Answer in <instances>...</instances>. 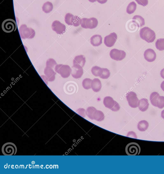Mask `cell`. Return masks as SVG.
<instances>
[{"label": "cell", "mask_w": 164, "mask_h": 174, "mask_svg": "<svg viewBox=\"0 0 164 174\" xmlns=\"http://www.w3.org/2000/svg\"><path fill=\"white\" fill-rule=\"evenodd\" d=\"M140 38L148 43L154 42L155 39V34L153 30L148 27L142 28L140 32Z\"/></svg>", "instance_id": "cell-1"}, {"label": "cell", "mask_w": 164, "mask_h": 174, "mask_svg": "<svg viewBox=\"0 0 164 174\" xmlns=\"http://www.w3.org/2000/svg\"><path fill=\"white\" fill-rule=\"evenodd\" d=\"M104 104L106 107L114 112H117L120 109V106L118 103L114 101L111 97H106L104 98Z\"/></svg>", "instance_id": "cell-2"}, {"label": "cell", "mask_w": 164, "mask_h": 174, "mask_svg": "<svg viewBox=\"0 0 164 174\" xmlns=\"http://www.w3.org/2000/svg\"><path fill=\"white\" fill-rule=\"evenodd\" d=\"M98 24L97 19L94 18L81 19V26L84 29H94L97 27Z\"/></svg>", "instance_id": "cell-3"}, {"label": "cell", "mask_w": 164, "mask_h": 174, "mask_svg": "<svg viewBox=\"0 0 164 174\" xmlns=\"http://www.w3.org/2000/svg\"><path fill=\"white\" fill-rule=\"evenodd\" d=\"M125 152L128 155H138L141 152L140 145L135 142H131L126 145Z\"/></svg>", "instance_id": "cell-4"}, {"label": "cell", "mask_w": 164, "mask_h": 174, "mask_svg": "<svg viewBox=\"0 0 164 174\" xmlns=\"http://www.w3.org/2000/svg\"><path fill=\"white\" fill-rule=\"evenodd\" d=\"M17 151L15 145L12 142H8L3 145L2 152L5 155H15Z\"/></svg>", "instance_id": "cell-5"}, {"label": "cell", "mask_w": 164, "mask_h": 174, "mask_svg": "<svg viewBox=\"0 0 164 174\" xmlns=\"http://www.w3.org/2000/svg\"><path fill=\"white\" fill-rule=\"evenodd\" d=\"M19 33L22 38H32L35 35V31L31 28H28L26 25H22L19 29Z\"/></svg>", "instance_id": "cell-6"}, {"label": "cell", "mask_w": 164, "mask_h": 174, "mask_svg": "<svg viewBox=\"0 0 164 174\" xmlns=\"http://www.w3.org/2000/svg\"><path fill=\"white\" fill-rule=\"evenodd\" d=\"M3 30L6 33H10L15 31L17 28V25L15 21L11 19L5 20L2 24Z\"/></svg>", "instance_id": "cell-7"}, {"label": "cell", "mask_w": 164, "mask_h": 174, "mask_svg": "<svg viewBox=\"0 0 164 174\" xmlns=\"http://www.w3.org/2000/svg\"><path fill=\"white\" fill-rule=\"evenodd\" d=\"M126 98L130 107L134 108L138 107L139 100L136 93L133 92H130L127 94Z\"/></svg>", "instance_id": "cell-8"}, {"label": "cell", "mask_w": 164, "mask_h": 174, "mask_svg": "<svg viewBox=\"0 0 164 174\" xmlns=\"http://www.w3.org/2000/svg\"><path fill=\"white\" fill-rule=\"evenodd\" d=\"M110 56L112 59L115 61H120L125 58L126 53L123 50L114 49L110 51Z\"/></svg>", "instance_id": "cell-9"}, {"label": "cell", "mask_w": 164, "mask_h": 174, "mask_svg": "<svg viewBox=\"0 0 164 174\" xmlns=\"http://www.w3.org/2000/svg\"><path fill=\"white\" fill-rule=\"evenodd\" d=\"M118 38L117 34L115 32L110 33L104 38V43L107 47H111L114 46Z\"/></svg>", "instance_id": "cell-10"}, {"label": "cell", "mask_w": 164, "mask_h": 174, "mask_svg": "<svg viewBox=\"0 0 164 174\" xmlns=\"http://www.w3.org/2000/svg\"><path fill=\"white\" fill-rule=\"evenodd\" d=\"M52 27V29L58 34H63L66 31V26L58 21L53 22Z\"/></svg>", "instance_id": "cell-11"}, {"label": "cell", "mask_w": 164, "mask_h": 174, "mask_svg": "<svg viewBox=\"0 0 164 174\" xmlns=\"http://www.w3.org/2000/svg\"><path fill=\"white\" fill-rule=\"evenodd\" d=\"M144 57L147 61L151 62L155 61L156 58V54L153 49H148L144 53Z\"/></svg>", "instance_id": "cell-12"}, {"label": "cell", "mask_w": 164, "mask_h": 174, "mask_svg": "<svg viewBox=\"0 0 164 174\" xmlns=\"http://www.w3.org/2000/svg\"><path fill=\"white\" fill-rule=\"evenodd\" d=\"M84 73L83 67L73 65L72 68V75L73 78L78 79L81 78Z\"/></svg>", "instance_id": "cell-13"}, {"label": "cell", "mask_w": 164, "mask_h": 174, "mask_svg": "<svg viewBox=\"0 0 164 174\" xmlns=\"http://www.w3.org/2000/svg\"><path fill=\"white\" fill-rule=\"evenodd\" d=\"M86 62V58L83 55L76 56L73 61V65L83 67Z\"/></svg>", "instance_id": "cell-14"}, {"label": "cell", "mask_w": 164, "mask_h": 174, "mask_svg": "<svg viewBox=\"0 0 164 174\" xmlns=\"http://www.w3.org/2000/svg\"><path fill=\"white\" fill-rule=\"evenodd\" d=\"M102 37L101 36L95 35L91 37L90 39V42L93 46H98L102 43Z\"/></svg>", "instance_id": "cell-15"}, {"label": "cell", "mask_w": 164, "mask_h": 174, "mask_svg": "<svg viewBox=\"0 0 164 174\" xmlns=\"http://www.w3.org/2000/svg\"><path fill=\"white\" fill-rule=\"evenodd\" d=\"M149 104L148 99L145 98L141 99L138 102V109L141 112H145L148 109Z\"/></svg>", "instance_id": "cell-16"}, {"label": "cell", "mask_w": 164, "mask_h": 174, "mask_svg": "<svg viewBox=\"0 0 164 174\" xmlns=\"http://www.w3.org/2000/svg\"><path fill=\"white\" fill-rule=\"evenodd\" d=\"M102 85L100 79L95 78L92 80L91 82V88L95 92H98L101 90Z\"/></svg>", "instance_id": "cell-17"}, {"label": "cell", "mask_w": 164, "mask_h": 174, "mask_svg": "<svg viewBox=\"0 0 164 174\" xmlns=\"http://www.w3.org/2000/svg\"><path fill=\"white\" fill-rule=\"evenodd\" d=\"M132 19V21L137 24L138 28L143 26L145 25V19L140 15H135Z\"/></svg>", "instance_id": "cell-18"}, {"label": "cell", "mask_w": 164, "mask_h": 174, "mask_svg": "<svg viewBox=\"0 0 164 174\" xmlns=\"http://www.w3.org/2000/svg\"><path fill=\"white\" fill-rule=\"evenodd\" d=\"M104 113L101 111L96 110L93 114V119L98 121H101L104 120Z\"/></svg>", "instance_id": "cell-19"}, {"label": "cell", "mask_w": 164, "mask_h": 174, "mask_svg": "<svg viewBox=\"0 0 164 174\" xmlns=\"http://www.w3.org/2000/svg\"><path fill=\"white\" fill-rule=\"evenodd\" d=\"M149 127V124L148 121L145 120L140 121L138 124V129L141 132H144L146 131Z\"/></svg>", "instance_id": "cell-20"}, {"label": "cell", "mask_w": 164, "mask_h": 174, "mask_svg": "<svg viewBox=\"0 0 164 174\" xmlns=\"http://www.w3.org/2000/svg\"><path fill=\"white\" fill-rule=\"evenodd\" d=\"M53 8V5L52 3L47 2L44 4L42 7V10L45 13H49L52 11Z\"/></svg>", "instance_id": "cell-21"}, {"label": "cell", "mask_w": 164, "mask_h": 174, "mask_svg": "<svg viewBox=\"0 0 164 174\" xmlns=\"http://www.w3.org/2000/svg\"><path fill=\"white\" fill-rule=\"evenodd\" d=\"M137 5L134 2L130 3L127 8L126 12L129 15L133 13L136 10Z\"/></svg>", "instance_id": "cell-22"}, {"label": "cell", "mask_w": 164, "mask_h": 174, "mask_svg": "<svg viewBox=\"0 0 164 174\" xmlns=\"http://www.w3.org/2000/svg\"><path fill=\"white\" fill-rule=\"evenodd\" d=\"M91 72L93 75L96 77H100L103 72V68L95 66L92 68Z\"/></svg>", "instance_id": "cell-23"}, {"label": "cell", "mask_w": 164, "mask_h": 174, "mask_svg": "<svg viewBox=\"0 0 164 174\" xmlns=\"http://www.w3.org/2000/svg\"><path fill=\"white\" fill-rule=\"evenodd\" d=\"M160 96L159 94L157 92L152 93L150 96V100L152 104L154 106L156 107V103L157 99Z\"/></svg>", "instance_id": "cell-24"}, {"label": "cell", "mask_w": 164, "mask_h": 174, "mask_svg": "<svg viewBox=\"0 0 164 174\" xmlns=\"http://www.w3.org/2000/svg\"><path fill=\"white\" fill-rule=\"evenodd\" d=\"M74 19V15L71 13H68L65 16V21L67 25L72 26Z\"/></svg>", "instance_id": "cell-25"}, {"label": "cell", "mask_w": 164, "mask_h": 174, "mask_svg": "<svg viewBox=\"0 0 164 174\" xmlns=\"http://www.w3.org/2000/svg\"><path fill=\"white\" fill-rule=\"evenodd\" d=\"M155 47L159 51L164 50V39H157L155 43Z\"/></svg>", "instance_id": "cell-26"}, {"label": "cell", "mask_w": 164, "mask_h": 174, "mask_svg": "<svg viewBox=\"0 0 164 174\" xmlns=\"http://www.w3.org/2000/svg\"><path fill=\"white\" fill-rule=\"evenodd\" d=\"M92 80L89 78H86L84 80L82 83V85L85 89L89 90L91 88Z\"/></svg>", "instance_id": "cell-27"}, {"label": "cell", "mask_w": 164, "mask_h": 174, "mask_svg": "<svg viewBox=\"0 0 164 174\" xmlns=\"http://www.w3.org/2000/svg\"><path fill=\"white\" fill-rule=\"evenodd\" d=\"M156 107L160 109L164 107V96H159L158 97L156 103Z\"/></svg>", "instance_id": "cell-28"}, {"label": "cell", "mask_w": 164, "mask_h": 174, "mask_svg": "<svg viewBox=\"0 0 164 174\" xmlns=\"http://www.w3.org/2000/svg\"><path fill=\"white\" fill-rule=\"evenodd\" d=\"M96 110H97L96 108L93 107H89L87 108L86 112V114L90 119L93 120V114Z\"/></svg>", "instance_id": "cell-29"}, {"label": "cell", "mask_w": 164, "mask_h": 174, "mask_svg": "<svg viewBox=\"0 0 164 174\" xmlns=\"http://www.w3.org/2000/svg\"><path fill=\"white\" fill-rule=\"evenodd\" d=\"M103 72L100 77L103 79H105L108 78L110 75V71L107 68H103Z\"/></svg>", "instance_id": "cell-30"}, {"label": "cell", "mask_w": 164, "mask_h": 174, "mask_svg": "<svg viewBox=\"0 0 164 174\" xmlns=\"http://www.w3.org/2000/svg\"><path fill=\"white\" fill-rule=\"evenodd\" d=\"M81 19L79 18L78 16H74V20H73V25L75 27H78L81 24Z\"/></svg>", "instance_id": "cell-31"}, {"label": "cell", "mask_w": 164, "mask_h": 174, "mask_svg": "<svg viewBox=\"0 0 164 174\" xmlns=\"http://www.w3.org/2000/svg\"><path fill=\"white\" fill-rule=\"evenodd\" d=\"M135 1L138 5L144 7L146 6L149 2L148 0H135Z\"/></svg>", "instance_id": "cell-32"}, {"label": "cell", "mask_w": 164, "mask_h": 174, "mask_svg": "<svg viewBox=\"0 0 164 174\" xmlns=\"http://www.w3.org/2000/svg\"><path fill=\"white\" fill-rule=\"evenodd\" d=\"M132 136V138H137L136 134L134 132H130L128 133V135H127V136L129 137H131Z\"/></svg>", "instance_id": "cell-33"}, {"label": "cell", "mask_w": 164, "mask_h": 174, "mask_svg": "<svg viewBox=\"0 0 164 174\" xmlns=\"http://www.w3.org/2000/svg\"><path fill=\"white\" fill-rule=\"evenodd\" d=\"M108 0H97V1L101 4L106 3Z\"/></svg>", "instance_id": "cell-34"}, {"label": "cell", "mask_w": 164, "mask_h": 174, "mask_svg": "<svg viewBox=\"0 0 164 174\" xmlns=\"http://www.w3.org/2000/svg\"><path fill=\"white\" fill-rule=\"evenodd\" d=\"M160 75L161 77L164 79V68L160 72Z\"/></svg>", "instance_id": "cell-35"}, {"label": "cell", "mask_w": 164, "mask_h": 174, "mask_svg": "<svg viewBox=\"0 0 164 174\" xmlns=\"http://www.w3.org/2000/svg\"><path fill=\"white\" fill-rule=\"evenodd\" d=\"M161 88L164 92V81H163L161 84Z\"/></svg>", "instance_id": "cell-36"}, {"label": "cell", "mask_w": 164, "mask_h": 174, "mask_svg": "<svg viewBox=\"0 0 164 174\" xmlns=\"http://www.w3.org/2000/svg\"><path fill=\"white\" fill-rule=\"evenodd\" d=\"M161 116H162V118L164 119V110L162 111Z\"/></svg>", "instance_id": "cell-37"}, {"label": "cell", "mask_w": 164, "mask_h": 174, "mask_svg": "<svg viewBox=\"0 0 164 174\" xmlns=\"http://www.w3.org/2000/svg\"><path fill=\"white\" fill-rule=\"evenodd\" d=\"M88 1L90 2L93 3L97 1V0H88Z\"/></svg>", "instance_id": "cell-38"}]
</instances>
